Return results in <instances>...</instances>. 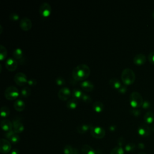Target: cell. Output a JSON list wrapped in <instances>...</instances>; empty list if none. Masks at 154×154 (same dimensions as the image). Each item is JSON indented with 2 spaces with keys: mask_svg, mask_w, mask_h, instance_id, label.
Segmentation results:
<instances>
[{
  "mask_svg": "<svg viewBox=\"0 0 154 154\" xmlns=\"http://www.w3.org/2000/svg\"><path fill=\"white\" fill-rule=\"evenodd\" d=\"M90 74L89 67L85 64H81L75 67L72 71V78L76 81H84L86 80Z\"/></svg>",
  "mask_w": 154,
  "mask_h": 154,
  "instance_id": "obj_1",
  "label": "cell"
},
{
  "mask_svg": "<svg viewBox=\"0 0 154 154\" xmlns=\"http://www.w3.org/2000/svg\"><path fill=\"white\" fill-rule=\"evenodd\" d=\"M122 81L125 85H131L135 80V74L130 68H125L121 74Z\"/></svg>",
  "mask_w": 154,
  "mask_h": 154,
  "instance_id": "obj_2",
  "label": "cell"
},
{
  "mask_svg": "<svg viewBox=\"0 0 154 154\" xmlns=\"http://www.w3.org/2000/svg\"><path fill=\"white\" fill-rule=\"evenodd\" d=\"M143 102V97L140 93L137 92H133L131 93L130 97V102L133 108H137L142 107Z\"/></svg>",
  "mask_w": 154,
  "mask_h": 154,
  "instance_id": "obj_3",
  "label": "cell"
},
{
  "mask_svg": "<svg viewBox=\"0 0 154 154\" xmlns=\"http://www.w3.org/2000/svg\"><path fill=\"white\" fill-rule=\"evenodd\" d=\"M19 95V92L18 89L15 86H9L8 87L4 92V96L8 100H14L16 99Z\"/></svg>",
  "mask_w": 154,
  "mask_h": 154,
  "instance_id": "obj_4",
  "label": "cell"
},
{
  "mask_svg": "<svg viewBox=\"0 0 154 154\" xmlns=\"http://www.w3.org/2000/svg\"><path fill=\"white\" fill-rule=\"evenodd\" d=\"M90 134L91 135L97 139H101L105 135V130L100 127H92L90 128Z\"/></svg>",
  "mask_w": 154,
  "mask_h": 154,
  "instance_id": "obj_5",
  "label": "cell"
},
{
  "mask_svg": "<svg viewBox=\"0 0 154 154\" xmlns=\"http://www.w3.org/2000/svg\"><path fill=\"white\" fill-rule=\"evenodd\" d=\"M52 11V9L50 4L48 3H43L40 6L39 12L42 16L48 17L49 16Z\"/></svg>",
  "mask_w": 154,
  "mask_h": 154,
  "instance_id": "obj_6",
  "label": "cell"
},
{
  "mask_svg": "<svg viewBox=\"0 0 154 154\" xmlns=\"http://www.w3.org/2000/svg\"><path fill=\"white\" fill-rule=\"evenodd\" d=\"M11 145L8 140L1 138L0 140V152L2 153L6 154L10 152Z\"/></svg>",
  "mask_w": 154,
  "mask_h": 154,
  "instance_id": "obj_7",
  "label": "cell"
},
{
  "mask_svg": "<svg viewBox=\"0 0 154 154\" xmlns=\"http://www.w3.org/2000/svg\"><path fill=\"white\" fill-rule=\"evenodd\" d=\"M72 93L70 89L66 87H62L58 92V96L62 101H67L71 96Z\"/></svg>",
  "mask_w": 154,
  "mask_h": 154,
  "instance_id": "obj_8",
  "label": "cell"
},
{
  "mask_svg": "<svg viewBox=\"0 0 154 154\" xmlns=\"http://www.w3.org/2000/svg\"><path fill=\"white\" fill-rule=\"evenodd\" d=\"M14 81L16 85L21 86H24L26 83L28 82L27 76L22 72L17 73L14 77Z\"/></svg>",
  "mask_w": 154,
  "mask_h": 154,
  "instance_id": "obj_9",
  "label": "cell"
},
{
  "mask_svg": "<svg viewBox=\"0 0 154 154\" xmlns=\"http://www.w3.org/2000/svg\"><path fill=\"white\" fill-rule=\"evenodd\" d=\"M138 134L143 137H147L150 134V128L146 124H142L138 127L137 130Z\"/></svg>",
  "mask_w": 154,
  "mask_h": 154,
  "instance_id": "obj_10",
  "label": "cell"
},
{
  "mask_svg": "<svg viewBox=\"0 0 154 154\" xmlns=\"http://www.w3.org/2000/svg\"><path fill=\"white\" fill-rule=\"evenodd\" d=\"M18 66V62L14 58H9L6 62V67L10 72L15 71Z\"/></svg>",
  "mask_w": 154,
  "mask_h": 154,
  "instance_id": "obj_11",
  "label": "cell"
},
{
  "mask_svg": "<svg viewBox=\"0 0 154 154\" xmlns=\"http://www.w3.org/2000/svg\"><path fill=\"white\" fill-rule=\"evenodd\" d=\"M19 25L22 30L29 31L32 27V22L29 18H24L21 20Z\"/></svg>",
  "mask_w": 154,
  "mask_h": 154,
  "instance_id": "obj_12",
  "label": "cell"
},
{
  "mask_svg": "<svg viewBox=\"0 0 154 154\" xmlns=\"http://www.w3.org/2000/svg\"><path fill=\"white\" fill-rule=\"evenodd\" d=\"M13 130L16 134H19L24 130L23 123L18 119H14L13 121Z\"/></svg>",
  "mask_w": 154,
  "mask_h": 154,
  "instance_id": "obj_13",
  "label": "cell"
},
{
  "mask_svg": "<svg viewBox=\"0 0 154 154\" xmlns=\"http://www.w3.org/2000/svg\"><path fill=\"white\" fill-rule=\"evenodd\" d=\"M146 61V57L143 54H137L133 59V62L136 65H143Z\"/></svg>",
  "mask_w": 154,
  "mask_h": 154,
  "instance_id": "obj_14",
  "label": "cell"
},
{
  "mask_svg": "<svg viewBox=\"0 0 154 154\" xmlns=\"http://www.w3.org/2000/svg\"><path fill=\"white\" fill-rule=\"evenodd\" d=\"M13 58L16 60L19 61L20 63H24V56L22 49L19 48H18L13 51Z\"/></svg>",
  "mask_w": 154,
  "mask_h": 154,
  "instance_id": "obj_15",
  "label": "cell"
},
{
  "mask_svg": "<svg viewBox=\"0 0 154 154\" xmlns=\"http://www.w3.org/2000/svg\"><path fill=\"white\" fill-rule=\"evenodd\" d=\"M81 88L86 92H92L94 89V85L90 81H84L80 84Z\"/></svg>",
  "mask_w": 154,
  "mask_h": 154,
  "instance_id": "obj_16",
  "label": "cell"
},
{
  "mask_svg": "<svg viewBox=\"0 0 154 154\" xmlns=\"http://www.w3.org/2000/svg\"><path fill=\"white\" fill-rule=\"evenodd\" d=\"M1 127L5 133L8 132L13 130V123L9 120L4 119L1 122Z\"/></svg>",
  "mask_w": 154,
  "mask_h": 154,
  "instance_id": "obj_17",
  "label": "cell"
},
{
  "mask_svg": "<svg viewBox=\"0 0 154 154\" xmlns=\"http://www.w3.org/2000/svg\"><path fill=\"white\" fill-rule=\"evenodd\" d=\"M144 120L147 124H152L154 120V113L152 111H148L144 116Z\"/></svg>",
  "mask_w": 154,
  "mask_h": 154,
  "instance_id": "obj_18",
  "label": "cell"
},
{
  "mask_svg": "<svg viewBox=\"0 0 154 154\" xmlns=\"http://www.w3.org/2000/svg\"><path fill=\"white\" fill-rule=\"evenodd\" d=\"M25 107V102L21 100H18L14 102V108L18 111H22Z\"/></svg>",
  "mask_w": 154,
  "mask_h": 154,
  "instance_id": "obj_19",
  "label": "cell"
},
{
  "mask_svg": "<svg viewBox=\"0 0 154 154\" xmlns=\"http://www.w3.org/2000/svg\"><path fill=\"white\" fill-rule=\"evenodd\" d=\"M82 154H97L95 149L88 145H83L81 149Z\"/></svg>",
  "mask_w": 154,
  "mask_h": 154,
  "instance_id": "obj_20",
  "label": "cell"
},
{
  "mask_svg": "<svg viewBox=\"0 0 154 154\" xmlns=\"http://www.w3.org/2000/svg\"><path fill=\"white\" fill-rule=\"evenodd\" d=\"M109 85L111 87L116 89H119L122 86L120 81L116 78H113L110 79L109 81Z\"/></svg>",
  "mask_w": 154,
  "mask_h": 154,
  "instance_id": "obj_21",
  "label": "cell"
},
{
  "mask_svg": "<svg viewBox=\"0 0 154 154\" xmlns=\"http://www.w3.org/2000/svg\"><path fill=\"white\" fill-rule=\"evenodd\" d=\"M92 127V125H87V124L80 125L77 127V131L80 134H85L88 130H90Z\"/></svg>",
  "mask_w": 154,
  "mask_h": 154,
  "instance_id": "obj_22",
  "label": "cell"
},
{
  "mask_svg": "<svg viewBox=\"0 0 154 154\" xmlns=\"http://www.w3.org/2000/svg\"><path fill=\"white\" fill-rule=\"evenodd\" d=\"M93 107L95 111L97 112V113H101V112H102L104 110V105L102 102L100 101H97L93 103Z\"/></svg>",
  "mask_w": 154,
  "mask_h": 154,
  "instance_id": "obj_23",
  "label": "cell"
},
{
  "mask_svg": "<svg viewBox=\"0 0 154 154\" xmlns=\"http://www.w3.org/2000/svg\"><path fill=\"white\" fill-rule=\"evenodd\" d=\"M63 150L64 154H78V150L70 145H66L64 148Z\"/></svg>",
  "mask_w": 154,
  "mask_h": 154,
  "instance_id": "obj_24",
  "label": "cell"
},
{
  "mask_svg": "<svg viewBox=\"0 0 154 154\" xmlns=\"http://www.w3.org/2000/svg\"><path fill=\"white\" fill-rule=\"evenodd\" d=\"M83 95H84V93H82L81 90H80L78 89H74L72 92V95L73 96V98H75L77 100H82Z\"/></svg>",
  "mask_w": 154,
  "mask_h": 154,
  "instance_id": "obj_25",
  "label": "cell"
},
{
  "mask_svg": "<svg viewBox=\"0 0 154 154\" xmlns=\"http://www.w3.org/2000/svg\"><path fill=\"white\" fill-rule=\"evenodd\" d=\"M67 107L69 109H74L78 105V100L75 98H72L69 100L67 104H66Z\"/></svg>",
  "mask_w": 154,
  "mask_h": 154,
  "instance_id": "obj_26",
  "label": "cell"
},
{
  "mask_svg": "<svg viewBox=\"0 0 154 154\" xmlns=\"http://www.w3.org/2000/svg\"><path fill=\"white\" fill-rule=\"evenodd\" d=\"M7 55V51L3 45H0V60H5Z\"/></svg>",
  "mask_w": 154,
  "mask_h": 154,
  "instance_id": "obj_27",
  "label": "cell"
},
{
  "mask_svg": "<svg viewBox=\"0 0 154 154\" xmlns=\"http://www.w3.org/2000/svg\"><path fill=\"white\" fill-rule=\"evenodd\" d=\"M21 96L23 97H28L31 95V90L29 87H24L22 88L21 92Z\"/></svg>",
  "mask_w": 154,
  "mask_h": 154,
  "instance_id": "obj_28",
  "label": "cell"
},
{
  "mask_svg": "<svg viewBox=\"0 0 154 154\" xmlns=\"http://www.w3.org/2000/svg\"><path fill=\"white\" fill-rule=\"evenodd\" d=\"M9 140L10 142L13 144L18 143L20 140V137L18 134H16L15 133H13L9 138Z\"/></svg>",
  "mask_w": 154,
  "mask_h": 154,
  "instance_id": "obj_29",
  "label": "cell"
},
{
  "mask_svg": "<svg viewBox=\"0 0 154 154\" xmlns=\"http://www.w3.org/2000/svg\"><path fill=\"white\" fill-rule=\"evenodd\" d=\"M10 110L7 106H3L1 108V116L3 117H6L9 116Z\"/></svg>",
  "mask_w": 154,
  "mask_h": 154,
  "instance_id": "obj_30",
  "label": "cell"
},
{
  "mask_svg": "<svg viewBox=\"0 0 154 154\" xmlns=\"http://www.w3.org/2000/svg\"><path fill=\"white\" fill-rule=\"evenodd\" d=\"M125 152L121 146H117L111 150L110 154H124Z\"/></svg>",
  "mask_w": 154,
  "mask_h": 154,
  "instance_id": "obj_31",
  "label": "cell"
},
{
  "mask_svg": "<svg viewBox=\"0 0 154 154\" xmlns=\"http://www.w3.org/2000/svg\"><path fill=\"white\" fill-rule=\"evenodd\" d=\"M135 145L133 143H128L127 145L125 146V150L127 152H133L135 150Z\"/></svg>",
  "mask_w": 154,
  "mask_h": 154,
  "instance_id": "obj_32",
  "label": "cell"
},
{
  "mask_svg": "<svg viewBox=\"0 0 154 154\" xmlns=\"http://www.w3.org/2000/svg\"><path fill=\"white\" fill-rule=\"evenodd\" d=\"M130 113L133 116H134L135 117H138V116H139L140 115H141V111L140 110H138L137 108H133L132 109L130 110Z\"/></svg>",
  "mask_w": 154,
  "mask_h": 154,
  "instance_id": "obj_33",
  "label": "cell"
},
{
  "mask_svg": "<svg viewBox=\"0 0 154 154\" xmlns=\"http://www.w3.org/2000/svg\"><path fill=\"white\" fill-rule=\"evenodd\" d=\"M55 81H56V84H57V85L59 86H63L66 82L64 78H63L62 77H57V78H56Z\"/></svg>",
  "mask_w": 154,
  "mask_h": 154,
  "instance_id": "obj_34",
  "label": "cell"
},
{
  "mask_svg": "<svg viewBox=\"0 0 154 154\" xmlns=\"http://www.w3.org/2000/svg\"><path fill=\"white\" fill-rule=\"evenodd\" d=\"M82 100L86 103H90L92 102V100L89 95L84 93L82 97Z\"/></svg>",
  "mask_w": 154,
  "mask_h": 154,
  "instance_id": "obj_35",
  "label": "cell"
},
{
  "mask_svg": "<svg viewBox=\"0 0 154 154\" xmlns=\"http://www.w3.org/2000/svg\"><path fill=\"white\" fill-rule=\"evenodd\" d=\"M9 19L13 21H16L19 19V16L16 13H12L9 15Z\"/></svg>",
  "mask_w": 154,
  "mask_h": 154,
  "instance_id": "obj_36",
  "label": "cell"
},
{
  "mask_svg": "<svg viewBox=\"0 0 154 154\" xmlns=\"http://www.w3.org/2000/svg\"><path fill=\"white\" fill-rule=\"evenodd\" d=\"M142 107L143 109H149L151 107V103L149 101H144Z\"/></svg>",
  "mask_w": 154,
  "mask_h": 154,
  "instance_id": "obj_37",
  "label": "cell"
},
{
  "mask_svg": "<svg viewBox=\"0 0 154 154\" xmlns=\"http://www.w3.org/2000/svg\"><path fill=\"white\" fill-rule=\"evenodd\" d=\"M148 60L152 64H154V51L150 52L148 55Z\"/></svg>",
  "mask_w": 154,
  "mask_h": 154,
  "instance_id": "obj_38",
  "label": "cell"
},
{
  "mask_svg": "<svg viewBox=\"0 0 154 154\" xmlns=\"http://www.w3.org/2000/svg\"><path fill=\"white\" fill-rule=\"evenodd\" d=\"M28 84H29V86H36L37 84V81L34 78H30L29 80H28Z\"/></svg>",
  "mask_w": 154,
  "mask_h": 154,
  "instance_id": "obj_39",
  "label": "cell"
},
{
  "mask_svg": "<svg viewBox=\"0 0 154 154\" xmlns=\"http://www.w3.org/2000/svg\"><path fill=\"white\" fill-rule=\"evenodd\" d=\"M118 91L120 93H125L127 91V86H126L123 85L118 89Z\"/></svg>",
  "mask_w": 154,
  "mask_h": 154,
  "instance_id": "obj_40",
  "label": "cell"
},
{
  "mask_svg": "<svg viewBox=\"0 0 154 154\" xmlns=\"http://www.w3.org/2000/svg\"><path fill=\"white\" fill-rule=\"evenodd\" d=\"M10 154H19V152L17 149H13L12 151H11Z\"/></svg>",
  "mask_w": 154,
  "mask_h": 154,
  "instance_id": "obj_41",
  "label": "cell"
},
{
  "mask_svg": "<svg viewBox=\"0 0 154 154\" xmlns=\"http://www.w3.org/2000/svg\"><path fill=\"white\" fill-rule=\"evenodd\" d=\"M116 129V127L115 125H111V127H110V131H115Z\"/></svg>",
  "mask_w": 154,
  "mask_h": 154,
  "instance_id": "obj_42",
  "label": "cell"
},
{
  "mask_svg": "<svg viewBox=\"0 0 154 154\" xmlns=\"http://www.w3.org/2000/svg\"><path fill=\"white\" fill-rule=\"evenodd\" d=\"M150 130L153 131L154 132V123H152L151 125H150Z\"/></svg>",
  "mask_w": 154,
  "mask_h": 154,
  "instance_id": "obj_43",
  "label": "cell"
},
{
  "mask_svg": "<svg viewBox=\"0 0 154 154\" xmlns=\"http://www.w3.org/2000/svg\"><path fill=\"white\" fill-rule=\"evenodd\" d=\"M152 18L154 19V10H153V11H152Z\"/></svg>",
  "mask_w": 154,
  "mask_h": 154,
  "instance_id": "obj_44",
  "label": "cell"
},
{
  "mask_svg": "<svg viewBox=\"0 0 154 154\" xmlns=\"http://www.w3.org/2000/svg\"><path fill=\"white\" fill-rule=\"evenodd\" d=\"M0 28H1V32H0V34L2 33V30H3V29H2V25H0Z\"/></svg>",
  "mask_w": 154,
  "mask_h": 154,
  "instance_id": "obj_45",
  "label": "cell"
},
{
  "mask_svg": "<svg viewBox=\"0 0 154 154\" xmlns=\"http://www.w3.org/2000/svg\"><path fill=\"white\" fill-rule=\"evenodd\" d=\"M138 154H146V153L145 152H139Z\"/></svg>",
  "mask_w": 154,
  "mask_h": 154,
  "instance_id": "obj_46",
  "label": "cell"
},
{
  "mask_svg": "<svg viewBox=\"0 0 154 154\" xmlns=\"http://www.w3.org/2000/svg\"><path fill=\"white\" fill-rule=\"evenodd\" d=\"M97 154H102V153H100V152H97Z\"/></svg>",
  "mask_w": 154,
  "mask_h": 154,
  "instance_id": "obj_47",
  "label": "cell"
}]
</instances>
